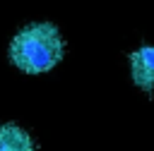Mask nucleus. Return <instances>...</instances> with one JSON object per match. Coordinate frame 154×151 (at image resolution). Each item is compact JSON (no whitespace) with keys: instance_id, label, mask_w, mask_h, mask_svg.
I'll return each instance as SVG.
<instances>
[{"instance_id":"f257e3e1","label":"nucleus","mask_w":154,"mask_h":151,"mask_svg":"<svg viewBox=\"0 0 154 151\" xmlns=\"http://www.w3.org/2000/svg\"><path fill=\"white\" fill-rule=\"evenodd\" d=\"M10 62L24 74L51 72L65 55V41L55 24L41 22L24 26L10 41Z\"/></svg>"},{"instance_id":"f03ea898","label":"nucleus","mask_w":154,"mask_h":151,"mask_svg":"<svg viewBox=\"0 0 154 151\" xmlns=\"http://www.w3.org/2000/svg\"><path fill=\"white\" fill-rule=\"evenodd\" d=\"M130 79L142 93L154 96V46H142L130 53Z\"/></svg>"},{"instance_id":"7ed1b4c3","label":"nucleus","mask_w":154,"mask_h":151,"mask_svg":"<svg viewBox=\"0 0 154 151\" xmlns=\"http://www.w3.org/2000/svg\"><path fill=\"white\" fill-rule=\"evenodd\" d=\"M36 137L19 122H0V151H38Z\"/></svg>"}]
</instances>
